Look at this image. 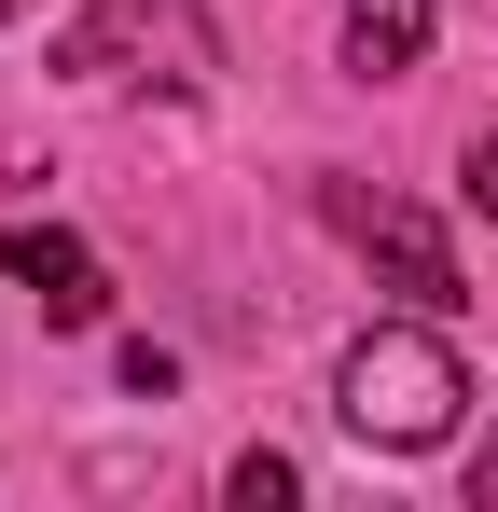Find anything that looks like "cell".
Wrapping results in <instances>:
<instances>
[{"label":"cell","instance_id":"6da1fadb","mask_svg":"<svg viewBox=\"0 0 498 512\" xmlns=\"http://www.w3.org/2000/svg\"><path fill=\"white\" fill-rule=\"evenodd\" d=\"M332 402H346L360 443L429 457V443L457 429V402H471V374H457V346H443V333H360V346H346V374H332Z\"/></svg>","mask_w":498,"mask_h":512},{"label":"cell","instance_id":"7a4b0ae2","mask_svg":"<svg viewBox=\"0 0 498 512\" xmlns=\"http://www.w3.org/2000/svg\"><path fill=\"white\" fill-rule=\"evenodd\" d=\"M319 208H332V236H346L360 263H388V291H402V305H471V291H457V250H443V222H429V208L360 194V180H319Z\"/></svg>","mask_w":498,"mask_h":512},{"label":"cell","instance_id":"3957f363","mask_svg":"<svg viewBox=\"0 0 498 512\" xmlns=\"http://www.w3.org/2000/svg\"><path fill=\"white\" fill-rule=\"evenodd\" d=\"M125 56H166L180 84L208 70V28L180 14V0H111V14H83L70 42H56V70H83V84H125Z\"/></svg>","mask_w":498,"mask_h":512},{"label":"cell","instance_id":"277c9868","mask_svg":"<svg viewBox=\"0 0 498 512\" xmlns=\"http://www.w3.org/2000/svg\"><path fill=\"white\" fill-rule=\"evenodd\" d=\"M0 277L56 319V333H83L97 305H111V277H97V250L83 236H56V222H0Z\"/></svg>","mask_w":498,"mask_h":512},{"label":"cell","instance_id":"5b68a950","mask_svg":"<svg viewBox=\"0 0 498 512\" xmlns=\"http://www.w3.org/2000/svg\"><path fill=\"white\" fill-rule=\"evenodd\" d=\"M429 14H443V0H346V70H360V84L415 70V56H429Z\"/></svg>","mask_w":498,"mask_h":512},{"label":"cell","instance_id":"8992f818","mask_svg":"<svg viewBox=\"0 0 498 512\" xmlns=\"http://www.w3.org/2000/svg\"><path fill=\"white\" fill-rule=\"evenodd\" d=\"M236 499L263 512V499H305V471H291V457H236Z\"/></svg>","mask_w":498,"mask_h":512},{"label":"cell","instance_id":"52a82bcc","mask_svg":"<svg viewBox=\"0 0 498 512\" xmlns=\"http://www.w3.org/2000/svg\"><path fill=\"white\" fill-rule=\"evenodd\" d=\"M471 208L498 222V139H471Z\"/></svg>","mask_w":498,"mask_h":512},{"label":"cell","instance_id":"ba28073f","mask_svg":"<svg viewBox=\"0 0 498 512\" xmlns=\"http://www.w3.org/2000/svg\"><path fill=\"white\" fill-rule=\"evenodd\" d=\"M471 485H485V499H498V457H485V471H471Z\"/></svg>","mask_w":498,"mask_h":512},{"label":"cell","instance_id":"9c48e42d","mask_svg":"<svg viewBox=\"0 0 498 512\" xmlns=\"http://www.w3.org/2000/svg\"><path fill=\"white\" fill-rule=\"evenodd\" d=\"M0 14H14V0H0Z\"/></svg>","mask_w":498,"mask_h":512}]
</instances>
